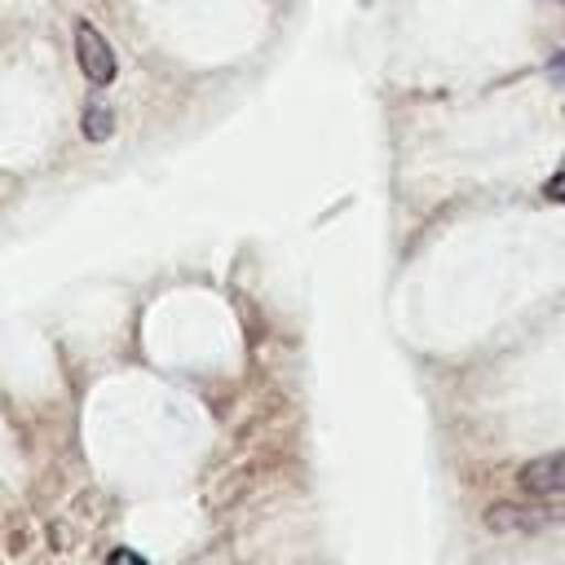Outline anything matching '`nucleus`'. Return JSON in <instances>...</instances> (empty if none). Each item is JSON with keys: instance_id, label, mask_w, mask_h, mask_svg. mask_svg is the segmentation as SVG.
<instances>
[{"instance_id": "obj_1", "label": "nucleus", "mask_w": 565, "mask_h": 565, "mask_svg": "<svg viewBox=\"0 0 565 565\" xmlns=\"http://www.w3.org/2000/svg\"><path fill=\"white\" fill-rule=\"evenodd\" d=\"M75 57H79V71H84V79H88L93 88H106V84L115 79V71H119V62H115L106 35H102L93 22H75Z\"/></svg>"}, {"instance_id": "obj_2", "label": "nucleus", "mask_w": 565, "mask_h": 565, "mask_svg": "<svg viewBox=\"0 0 565 565\" xmlns=\"http://www.w3.org/2000/svg\"><path fill=\"white\" fill-rule=\"evenodd\" d=\"M521 490L525 494H565V450L530 459L521 468Z\"/></svg>"}, {"instance_id": "obj_3", "label": "nucleus", "mask_w": 565, "mask_h": 565, "mask_svg": "<svg viewBox=\"0 0 565 565\" xmlns=\"http://www.w3.org/2000/svg\"><path fill=\"white\" fill-rule=\"evenodd\" d=\"M110 132H115L110 106H106V102H88V110H84V137H88V141H106Z\"/></svg>"}, {"instance_id": "obj_4", "label": "nucleus", "mask_w": 565, "mask_h": 565, "mask_svg": "<svg viewBox=\"0 0 565 565\" xmlns=\"http://www.w3.org/2000/svg\"><path fill=\"white\" fill-rule=\"evenodd\" d=\"M110 565H146V556H137V552H128V547H115V552H110Z\"/></svg>"}, {"instance_id": "obj_5", "label": "nucleus", "mask_w": 565, "mask_h": 565, "mask_svg": "<svg viewBox=\"0 0 565 565\" xmlns=\"http://www.w3.org/2000/svg\"><path fill=\"white\" fill-rule=\"evenodd\" d=\"M547 194H552V199H561V203H565V172H561V177H556V181H552V185H547Z\"/></svg>"}]
</instances>
